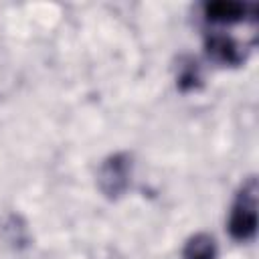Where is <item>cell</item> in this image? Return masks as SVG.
I'll return each instance as SVG.
<instances>
[{
    "instance_id": "cell-2",
    "label": "cell",
    "mask_w": 259,
    "mask_h": 259,
    "mask_svg": "<svg viewBox=\"0 0 259 259\" xmlns=\"http://www.w3.org/2000/svg\"><path fill=\"white\" fill-rule=\"evenodd\" d=\"M132 172H134V162L132 156L125 152H115L109 154L97 170V186L101 194L109 200L121 198L132 182Z\"/></svg>"
},
{
    "instance_id": "cell-5",
    "label": "cell",
    "mask_w": 259,
    "mask_h": 259,
    "mask_svg": "<svg viewBox=\"0 0 259 259\" xmlns=\"http://www.w3.org/2000/svg\"><path fill=\"white\" fill-rule=\"evenodd\" d=\"M217 255L219 249L214 237L208 233H196L186 239L180 259H217Z\"/></svg>"
},
{
    "instance_id": "cell-3",
    "label": "cell",
    "mask_w": 259,
    "mask_h": 259,
    "mask_svg": "<svg viewBox=\"0 0 259 259\" xmlns=\"http://www.w3.org/2000/svg\"><path fill=\"white\" fill-rule=\"evenodd\" d=\"M204 53L212 63L221 67H239L247 61L245 49L223 30H212L204 34Z\"/></svg>"
},
{
    "instance_id": "cell-4",
    "label": "cell",
    "mask_w": 259,
    "mask_h": 259,
    "mask_svg": "<svg viewBox=\"0 0 259 259\" xmlns=\"http://www.w3.org/2000/svg\"><path fill=\"white\" fill-rule=\"evenodd\" d=\"M202 14L212 24H237L247 18H257V6L237 0H214L202 4Z\"/></svg>"
},
{
    "instance_id": "cell-6",
    "label": "cell",
    "mask_w": 259,
    "mask_h": 259,
    "mask_svg": "<svg viewBox=\"0 0 259 259\" xmlns=\"http://www.w3.org/2000/svg\"><path fill=\"white\" fill-rule=\"evenodd\" d=\"M176 87L182 93H192L202 87V71L196 59L182 57L176 67Z\"/></svg>"
},
{
    "instance_id": "cell-1",
    "label": "cell",
    "mask_w": 259,
    "mask_h": 259,
    "mask_svg": "<svg viewBox=\"0 0 259 259\" xmlns=\"http://www.w3.org/2000/svg\"><path fill=\"white\" fill-rule=\"evenodd\" d=\"M257 206H259V182H257V176H247L241 182L229 212L227 229L235 241L247 243L255 239L257 223H259Z\"/></svg>"
}]
</instances>
